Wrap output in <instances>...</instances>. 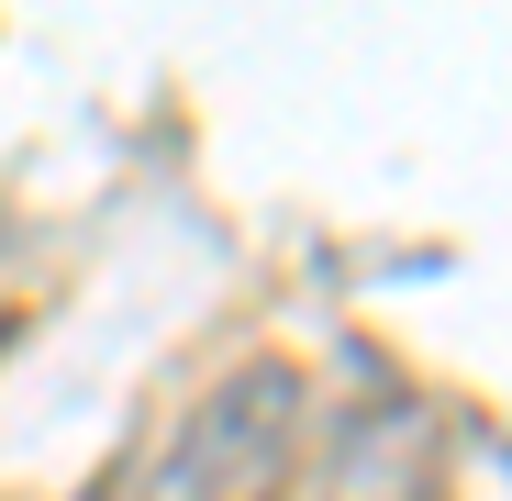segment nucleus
<instances>
[{
	"label": "nucleus",
	"mask_w": 512,
	"mask_h": 501,
	"mask_svg": "<svg viewBox=\"0 0 512 501\" xmlns=\"http://www.w3.org/2000/svg\"><path fill=\"white\" fill-rule=\"evenodd\" d=\"M290 446H301V368L256 357L223 390H201V412L179 424L167 501H279L290 490Z\"/></svg>",
	"instance_id": "1"
},
{
	"label": "nucleus",
	"mask_w": 512,
	"mask_h": 501,
	"mask_svg": "<svg viewBox=\"0 0 512 501\" xmlns=\"http://www.w3.org/2000/svg\"><path fill=\"white\" fill-rule=\"evenodd\" d=\"M12 334H23V312H0V357H12Z\"/></svg>",
	"instance_id": "2"
}]
</instances>
